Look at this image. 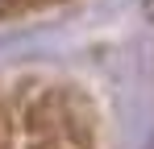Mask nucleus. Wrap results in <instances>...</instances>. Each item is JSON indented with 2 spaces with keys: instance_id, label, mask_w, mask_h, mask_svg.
I'll list each match as a JSON object with an SVG mask.
<instances>
[{
  "instance_id": "nucleus-2",
  "label": "nucleus",
  "mask_w": 154,
  "mask_h": 149,
  "mask_svg": "<svg viewBox=\"0 0 154 149\" xmlns=\"http://www.w3.org/2000/svg\"><path fill=\"white\" fill-rule=\"evenodd\" d=\"M0 149H17V120L4 99H0Z\"/></svg>"
},
{
  "instance_id": "nucleus-1",
  "label": "nucleus",
  "mask_w": 154,
  "mask_h": 149,
  "mask_svg": "<svg viewBox=\"0 0 154 149\" xmlns=\"http://www.w3.org/2000/svg\"><path fill=\"white\" fill-rule=\"evenodd\" d=\"M25 149H96V112L79 87H38L21 108Z\"/></svg>"
}]
</instances>
